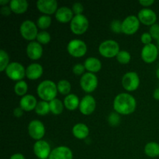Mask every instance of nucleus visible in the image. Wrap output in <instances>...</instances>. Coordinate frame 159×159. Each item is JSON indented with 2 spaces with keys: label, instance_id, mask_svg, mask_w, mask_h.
Returning a JSON list of instances; mask_svg holds the SVG:
<instances>
[{
  "label": "nucleus",
  "instance_id": "obj_19",
  "mask_svg": "<svg viewBox=\"0 0 159 159\" xmlns=\"http://www.w3.org/2000/svg\"><path fill=\"white\" fill-rule=\"evenodd\" d=\"M43 72V68L38 63H32L26 68V76L30 80H37L40 79Z\"/></svg>",
  "mask_w": 159,
  "mask_h": 159
},
{
  "label": "nucleus",
  "instance_id": "obj_47",
  "mask_svg": "<svg viewBox=\"0 0 159 159\" xmlns=\"http://www.w3.org/2000/svg\"><path fill=\"white\" fill-rule=\"evenodd\" d=\"M156 76H157V78L159 79V68L157 69V71H156Z\"/></svg>",
  "mask_w": 159,
  "mask_h": 159
},
{
  "label": "nucleus",
  "instance_id": "obj_35",
  "mask_svg": "<svg viewBox=\"0 0 159 159\" xmlns=\"http://www.w3.org/2000/svg\"><path fill=\"white\" fill-rule=\"evenodd\" d=\"M108 123L112 127H116L120 124V116L116 112H112L108 116Z\"/></svg>",
  "mask_w": 159,
  "mask_h": 159
},
{
  "label": "nucleus",
  "instance_id": "obj_29",
  "mask_svg": "<svg viewBox=\"0 0 159 159\" xmlns=\"http://www.w3.org/2000/svg\"><path fill=\"white\" fill-rule=\"evenodd\" d=\"M34 110H35L36 113L40 116H45V115L48 114L51 112L49 102H46L43 100L37 102V105Z\"/></svg>",
  "mask_w": 159,
  "mask_h": 159
},
{
  "label": "nucleus",
  "instance_id": "obj_18",
  "mask_svg": "<svg viewBox=\"0 0 159 159\" xmlns=\"http://www.w3.org/2000/svg\"><path fill=\"white\" fill-rule=\"evenodd\" d=\"M48 159H73V153L67 146H58L51 151Z\"/></svg>",
  "mask_w": 159,
  "mask_h": 159
},
{
  "label": "nucleus",
  "instance_id": "obj_45",
  "mask_svg": "<svg viewBox=\"0 0 159 159\" xmlns=\"http://www.w3.org/2000/svg\"><path fill=\"white\" fill-rule=\"evenodd\" d=\"M153 97H154V99H156V100L159 101V88L156 89L154 91Z\"/></svg>",
  "mask_w": 159,
  "mask_h": 159
},
{
  "label": "nucleus",
  "instance_id": "obj_36",
  "mask_svg": "<svg viewBox=\"0 0 159 159\" xmlns=\"http://www.w3.org/2000/svg\"><path fill=\"white\" fill-rule=\"evenodd\" d=\"M110 29L115 34L122 33V22L118 20H114L110 23Z\"/></svg>",
  "mask_w": 159,
  "mask_h": 159
},
{
  "label": "nucleus",
  "instance_id": "obj_38",
  "mask_svg": "<svg viewBox=\"0 0 159 159\" xmlns=\"http://www.w3.org/2000/svg\"><path fill=\"white\" fill-rule=\"evenodd\" d=\"M149 34L152 35V38L155 39V40H158L159 38V24L155 23V24L151 26Z\"/></svg>",
  "mask_w": 159,
  "mask_h": 159
},
{
  "label": "nucleus",
  "instance_id": "obj_20",
  "mask_svg": "<svg viewBox=\"0 0 159 159\" xmlns=\"http://www.w3.org/2000/svg\"><path fill=\"white\" fill-rule=\"evenodd\" d=\"M74 17L72 9L67 6H61L57 10L55 13V18L57 21L62 23H66L71 22Z\"/></svg>",
  "mask_w": 159,
  "mask_h": 159
},
{
  "label": "nucleus",
  "instance_id": "obj_41",
  "mask_svg": "<svg viewBox=\"0 0 159 159\" xmlns=\"http://www.w3.org/2000/svg\"><path fill=\"white\" fill-rule=\"evenodd\" d=\"M0 12H1L2 15L5 16H9L11 14V12H12V10H11L10 7L7 6H2L1 9H0Z\"/></svg>",
  "mask_w": 159,
  "mask_h": 159
},
{
  "label": "nucleus",
  "instance_id": "obj_12",
  "mask_svg": "<svg viewBox=\"0 0 159 159\" xmlns=\"http://www.w3.org/2000/svg\"><path fill=\"white\" fill-rule=\"evenodd\" d=\"M141 56L145 63L152 64L156 61L158 56V48L154 43L144 45L141 50Z\"/></svg>",
  "mask_w": 159,
  "mask_h": 159
},
{
  "label": "nucleus",
  "instance_id": "obj_43",
  "mask_svg": "<svg viewBox=\"0 0 159 159\" xmlns=\"http://www.w3.org/2000/svg\"><path fill=\"white\" fill-rule=\"evenodd\" d=\"M139 3L141 6L148 7V6H151L152 5H153L155 3V1L154 0H140Z\"/></svg>",
  "mask_w": 159,
  "mask_h": 159
},
{
  "label": "nucleus",
  "instance_id": "obj_37",
  "mask_svg": "<svg viewBox=\"0 0 159 159\" xmlns=\"http://www.w3.org/2000/svg\"><path fill=\"white\" fill-rule=\"evenodd\" d=\"M85 68L84 66V65L82 64H76L75 65H74L72 68V72L73 74H75V75H83L85 74Z\"/></svg>",
  "mask_w": 159,
  "mask_h": 159
},
{
  "label": "nucleus",
  "instance_id": "obj_14",
  "mask_svg": "<svg viewBox=\"0 0 159 159\" xmlns=\"http://www.w3.org/2000/svg\"><path fill=\"white\" fill-rule=\"evenodd\" d=\"M96 107V102L95 98L91 95H86L80 101L79 110L83 115L88 116L95 111Z\"/></svg>",
  "mask_w": 159,
  "mask_h": 159
},
{
  "label": "nucleus",
  "instance_id": "obj_25",
  "mask_svg": "<svg viewBox=\"0 0 159 159\" xmlns=\"http://www.w3.org/2000/svg\"><path fill=\"white\" fill-rule=\"evenodd\" d=\"M64 105L67 110L72 111V110H76L78 107H79L80 100L75 94L70 93L69 95L65 96V98L64 99Z\"/></svg>",
  "mask_w": 159,
  "mask_h": 159
},
{
  "label": "nucleus",
  "instance_id": "obj_26",
  "mask_svg": "<svg viewBox=\"0 0 159 159\" xmlns=\"http://www.w3.org/2000/svg\"><path fill=\"white\" fill-rule=\"evenodd\" d=\"M144 153L150 158L159 157V144L155 141L148 142L144 147Z\"/></svg>",
  "mask_w": 159,
  "mask_h": 159
},
{
  "label": "nucleus",
  "instance_id": "obj_7",
  "mask_svg": "<svg viewBox=\"0 0 159 159\" xmlns=\"http://www.w3.org/2000/svg\"><path fill=\"white\" fill-rule=\"evenodd\" d=\"M20 34L23 39L26 40H32L37 39V26L31 20H25L21 23L20 27Z\"/></svg>",
  "mask_w": 159,
  "mask_h": 159
},
{
  "label": "nucleus",
  "instance_id": "obj_23",
  "mask_svg": "<svg viewBox=\"0 0 159 159\" xmlns=\"http://www.w3.org/2000/svg\"><path fill=\"white\" fill-rule=\"evenodd\" d=\"M84 66H85V70L89 71V72L96 73L100 71L102 68V63L97 57H90L85 59L84 62Z\"/></svg>",
  "mask_w": 159,
  "mask_h": 159
},
{
  "label": "nucleus",
  "instance_id": "obj_27",
  "mask_svg": "<svg viewBox=\"0 0 159 159\" xmlns=\"http://www.w3.org/2000/svg\"><path fill=\"white\" fill-rule=\"evenodd\" d=\"M49 105L51 113L54 115H59L61 113H62L64 110V107H65L64 102H62V101L57 99V98L54 99L53 100L50 101Z\"/></svg>",
  "mask_w": 159,
  "mask_h": 159
},
{
  "label": "nucleus",
  "instance_id": "obj_39",
  "mask_svg": "<svg viewBox=\"0 0 159 159\" xmlns=\"http://www.w3.org/2000/svg\"><path fill=\"white\" fill-rule=\"evenodd\" d=\"M71 9H72V12L75 14V16L81 15V14H82V12L84 11V6L82 3L75 2L72 5Z\"/></svg>",
  "mask_w": 159,
  "mask_h": 159
},
{
  "label": "nucleus",
  "instance_id": "obj_44",
  "mask_svg": "<svg viewBox=\"0 0 159 159\" xmlns=\"http://www.w3.org/2000/svg\"><path fill=\"white\" fill-rule=\"evenodd\" d=\"M9 159H26L24 157V155L21 153H16L13 154L12 155H11L10 158Z\"/></svg>",
  "mask_w": 159,
  "mask_h": 159
},
{
  "label": "nucleus",
  "instance_id": "obj_11",
  "mask_svg": "<svg viewBox=\"0 0 159 159\" xmlns=\"http://www.w3.org/2000/svg\"><path fill=\"white\" fill-rule=\"evenodd\" d=\"M140 23L141 22L136 16H128L122 22V33L127 35L134 34L139 29Z\"/></svg>",
  "mask_w": 159,
  "mask_h": 159
},
{
  "label": "nucleus",
  "instance_id": "obj_30",
  "mask_svg": "<svg viewBox=\"0 0 159 159\" xmlns=\"http://www.w3.org/2000/svg\"><path fill=\"white\" fill-rule=\"evenodd\" d=\"M28 85L25 81L21 80L16 82V83L14 85V91L15 93L19 96H26V93H27Z\"/></svg>",
  "mask_w": 159,
  "mask_h": 159
},
{
  "label": "nucleus",
  "instance_id": "obj_40",
  "mask_svg": "<svg viewBox=\"0 0 159 159\" xmlns=\"http://www.w3.org/2000/svg\"><path fill=\"white\" fill-rule=\"evenodd\" d=\"M152 39L153 38L149 33H144L141 37V41L144 45H148L152 43Z\"/></svg>",
  "mask_w": 159,
  "mask_h": 159
},
{
  "label": "nucleus",
  "instance_id": "obj_46",
  "mask_svg": "<svg viewBox=\"0 0 159 159\" xmlns=\"http://www.w3.org/2000/svg\"><path fill=\"white\" fill-rule=\"evenodd\" d=\"M9 2H10V1H9V0H0V5L2 6H6V4Z\"/></svg>",
  "mask_w": 159,
  "mask_h": 159
},
{
  "label": "nucleus",
  "instance_id": "obj_31",
  "mask_svg": "<svg viewBox=\"0 0 159 159\" xmlns=\"http://www.w3.org/2000/svg\"><path fill=\"white\" fill-rule=\"evenodd\" d=\"M51 18L50 16L48 15H42L37 19V26L41 30L48 29L50 27L51 24Z\"/></svg>",
  "mask_w": 159,
  "mask_h": 159
},
{
  "label": "nucleus",
  "instance_id": "obj_3",
  "mask_svg": "<svg viewBox=\"0 0 159 159\" xmlns=\"http://www.w3.org/2000/svg\"><path fill=\"white\" fill-rule=\"evenodd\" d=\"M120 45L116 40H107L102 41L99 46V52L102 57L112 58L116 57L120 52Z\"/></svg>",
  "mask_w": 159,
  "mask_h": 159
},
{
  "label": "nucleus",
  "instance_id": "obj_15",
  "mask_svg": "<svg viewBox=\"0 0 159 159\" xmlns=\"http://www.w3.org/2000/svg\"><path fill=\"white\" fill-rule=\"evenodd\" d=\"M37 8L44 15H52L56 13L57 9V2L55 0H39L37 2Z\"/></svg>",
  "mask_w": 159,
  "mask_h": 159
},
{
  "label": "nucleus",
  "instance_id": "obj_42",
  "mask_svg": "<svg viewBox=\"0 0 159 159\" xmlns=\"http://www.w3.org/2000/svg\"><path fill=\"white\" fill-rule=\"evenodd\" d=\"M23 112H24V110L21 107H16V108L14 109L13 115L16 118H20L23 115Z\"/></svg>",
  "mask_w": 159,
  "mask_h": 159
},
{
  "label": "nucleus",
  "instance_id": "obj_6",
  "mask_svg": "<svg viewBox=\"0 0 159 159\" xmlns=\"http://www.w3.org/2000/svg\"><path fill=\"white\" fill-rule=\"evenodd\" d=\"M6 75L12 81H21L26 76V69L19 62H11L6 69Z\"/></svg>",
  "mask_w": 159,
  "mask_h": 159
},
{
  "label": "nucleus",
  "instance_id": "obj_32",
  "mask_svg": "<svg viewBox=\"0 0 159 159\" xmlns=\"http://www.w3.org/2000/svg\"><path fill=\"white\" fill-rule=\"evenodd\" d=\"M9 56L4 50H0V71H6L9 65Z\"/></svg>",
  "mask_w": 159,
  "mask_h": 159
},
{
  "label": "nucleus",
  "instance_id": "obj_24",
  "mask_svg": "<svg viewBox=\"0 0 159 159\" xmlns=\"http://www.w3.org/2000/svg\"><path fill=\"white\" fill-rule=\"evenodd\" d=\"M28 6L29 4L26 0H11L9 2L11 10L16 14H23L26 12Z\"/></svg>",
  "mask_w": 159,
  "mask_h": 159
},
{
  "label": "nucleus",
  "instance_id": "obj_28",
  "mask_svg": "<svg viewBox=\"0 0 159 159\" xmlns=\"http://www.w3.org/2000/svg\"><path fill=\"white\" fill-rule=\"evenodd\" d=\"M57 91L59 93L65 96H68L70 94V92L71 89V83L66 79H61L59 81L57 84Z\"/></svg>",
  "mask_w": 159,
  "mask_h": 159
},
{
  "label": "nucleus",
  "instance_id": "obj_10",
  "mask_svg": "<svg viewBox=\"0 0 159 159\" xmlns=\"http://www.w3.org/2000/svg\"><path fill=\"white\" fill-rule=\"evenodd\" d=\"M28 134L30 137L36 141L42 140L45 134V127L43 123L38 120L30 121L28 125Z\"/></svg>",
  "mask_w": 159,
  "mask_h": 159
},
{
  "label": "nucleus",
  "instance_id": "obj_34",
  "mask_svg": "<svg viewBox=\"0 0 159 159\" xmlns=\"http://www.w3.org/2000/svg\"><path fill=\"white\" fill-rule=\"evenodd\" d=\"M37 40L40 44H48L51 41V35L47 31H40L38 33L37 37Z\"/></svg>",
  "mask_w": 159,
  "mask_h": 159
},
{
  "label": "nucleus",
  "instance_id": "obj_21",
  "mask_svg": "<svg viewBox=\"0 0 159 159\" xmlns=\"http://www.w3.org/2000/svg\"><path fill=\"white\" fill-rule=\"evenodd\" d=\"M37 105V100L33 95L26 94V96H23L20 101V107L26 112L35 110Z\"/></svg>",
  "mask_w": 159,
  "mask_h": 159
},
{
  "label": "nucleus",
  "instance_id": "obj_33",
  "mask_svg": "<svg viewBox=\"0 0 159 159\" xmlns=\"http://www.w3.org/2000/svg\"><path fill=\"white\" fill-rule=\"evenodd\" d=\"M116 60L119 63L122 64V65H127L130 61L131 59V55L130 53L127 51H120L116 57Z\"/></svg>",
  "mask_w": 159,
  "mask_h": 159
},
{
  "label": "nucleus",
  "instance_id": "obj_4",
  "mask_svg": "<svg viewBox=\"0 0 159 159\" xmlns=\"http://www.w3.org/2000/svg\"><path fill=\"white\" fill-rule=\"evenodd\" d=\"M89 25V23L88 18L83 14H81L74 16L70 23V28L73 34L76 35H82L86 32Z\"/></svg>",
  "mask_w": 159,
  "mask_h": 159
},
{
  "label": "nucleus",
  "instance_id": "obj_5",
  "mask_svg": "<svg viewBox=\"0 0 159 159\" xmlns=\"http://www.w3.org/2000/svg\"><path fill=\"white\" fill-rule=\"evenodd\" d=\"M68 54L74 57H82L87 52V45L83 40L79 39H73L68 42L67 45Z\"/></svg>",
  "mask_w": 159,
  "mask_h": 159
},
{
  "label": "nucleus",
  "instance_id": "obj_16",
  "mask_svg": "<svg viewBox=\"0 0 159 159\" xmlns=\"http://www.w3.org/2000/svg\"><path fill=\"white\" fill-rule=\"evenodd\" d=\"M140 22L146 26H152L156 23L157 15L152 9L144 8L141 9L138 15Z\"/></svg>",
  "mask_w": 159,
  "mask_h": 159
},
{
  "label": "nucleus",
  "instance_id": "obj_22",
  "mask_svg": "<svg viewBox=\"0 0 159 159\" xmlns=\"http://www.w3.org/2000/svg\"><path fill=\"white\" fill-rule=\"evenodd\" d=\"M72 134L77 139H85L89 134V129L86 124L83 123H79L72 127Z\"/></svg>",
  "mask_w": 159,
  "mask_h": 159
},
{
  "label": "nucleus",
  "instance_id": "obj_13",
  "mask_svg": "<svg viewBox=\"0 0 159 159\" xmlns=\"http://www.w3.org/2000/svg\"><path fill=\"white\" fill-rule=\"evenodd\" d=\"M51 151L50 144L44 140L36 141L34 145V153L39 159L49 158Z\"/></svg>",
  "mask_w": 159,
  "mask_h": 159
},
{
  "label": "nucleus",
  "instance_id": "obj_8",
  "mask_svg": "<svg viewBox=\"0 0 159 159\" xmlns=\"http://www.w3.org/2000/svg\"><path fill=\"white\" fill-rule=\"evenodd\" d=\"M123 87L128 92H134L138 89L140 85V78L135 71H129L124 75L121 80Z\"/></svg>",
  "mask_w": 159,
  "mask_h": 159
},
{
  "label": "nucleus",
  "instance_id": "obj_1",
  "mask_svg": "<svg viewBox=\"0 0 159 159\" xmlns=\"http://www.w3.org/2000/svg\"><path fill=\"white\" fill-rule=\"evenodd\" d=\"M136 107V99L129 93H120L113 100V109L119 114H131L135 111Z\"/></svg>",
  "mask_w": 159,
  "mask_h": 159
},
{
  "label": "nucleus",
  "instance_id": "obj_9",
  "mask_svg": "<svg viewBox=\"0 0 159 159\" xmlns=\"http://www.w3.org/2000/svg\"><path fill=\"white\" fill-rule=\"evenodd\" d=\"M80 85L83 91L90 93L96 89L98 86V78L94 73L86 72L82 75L80 79Z\"/></svg>",
  "mask_w": 159,
  "mask_h": 159
},
{
  "label": "nucleus",
  "instance_id": "obj_2",
  "mask_svg": "<svg viewBox=\"0 0 159 159\" xmlns=\"http://www.w3.org/2000/svg\"><path fill=\"white\" fill-rule=\"evenodd\" d=\"M37 95L43 101L50 102L55 99L57 94V85L51 80H44L40 82L37 89Z\"/></svg>",
  "mask_w": 159,
  "mask_h": 159
},
{
  "label": "nucleus",
  "instance_id": "obj_17",
  "mask_svg": "<svg viewBox=\"0 0 159 159\" xmlns=\"http://www.w3.org/2000/svg\"><path fill=\"white\" fill-rule=\"evenodd\" d=\"M43 47L37 41H31L26 47V54L31 60H38L43 55Z\"/></svg>",
  "mask_w": 159,
  "mask_h": 159
},
{
  "label": "nucleus",
  "instance_id": "obj_48",
  "mask_svg": "<svg viewBox=\"0 0 159 159\" xmlns=\"http://www.w3.org/2000/svg\"><path fill=\"white\" fill-rule=\"evenodd\" d=\"M157 43H158V48H159V38L158 39V40H157Z\"/></svg>",
  "mask_w": 159,
  "mask_h": 159
}]
</instances>
